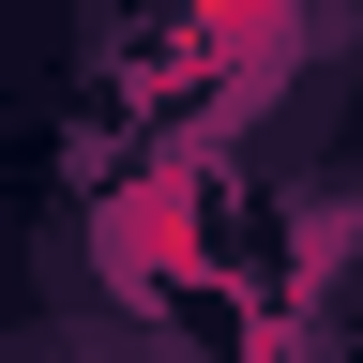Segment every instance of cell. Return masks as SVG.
<instances>
[{
  "mask_svg": "<svg viewBox=\"0 0 363 363\" xmlns=\"http://www.w3.org/2000/svg\"><path fill=\"white\" fill-rule=\"evenodd\" d=\"M16 363H152V348H121V333H61V348H16Z\"/></svg>",
  "mask_w": 363,
  "mask_h": 363,
  "instance_id": "1",
  "label": "cell"
}]
</instances>
